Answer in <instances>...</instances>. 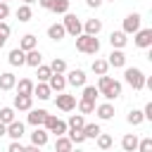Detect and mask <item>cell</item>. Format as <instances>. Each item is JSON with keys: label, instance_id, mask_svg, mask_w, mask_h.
Here are the masks:
<instances>
[{"label": "cell", "instance_id": "6da1fadb", "mask_svg": "<svg viewBox=\"0 0 152 152\" xmlns=\"http://www.w3.org/2000/svg\"><path fill=\"white\" fill-rule=\"evenodd\" d=\"M97 90H100L102 97H107V100H116V97L121 95V83H119L116 78L107 76V74H102V76L97 78Z\"/></svg>", "mask_w": 152, "mask_h": 152}, {"label": "cell", "instance_id": "7a4b0ae2", "mask_svg": "<svg viewBox=\"0 0 152 152\" xmlns=\"http://www.w3.org/2000/svg\"><path fill=\"white\" fill-rule=\"evenodd\" d=\"M76 50L83 52V55H97V52H100V40H97V36L78 33V36H76Z\"/></svg>", "mask_w": 152, "mask_h": 152}, {"label": "cell", "instance_id": "3957f363", "mask_svg": "<svg viewBox=\"0 0 152 152\" xmlns=\"http://www.w3.org/2000/svg\"><path fill=\"white\" fill-rule=\"evenodd\" d=\"M124 78H126V83H128L133 90H142V88H145V74H142V69H138V66H126V69H124Z\"/></svg>", "mask_w": 152, "mask_h": 152}, {"label": "cell", "instance_id": "277c9868", "mask_svg": "<svg viewBox=\"0 0 152 152\" xmlns=\"http://www.w3.org/2000/svg\"><path fill=\"white\" fill-rule=\"evenodd\" d=\"M43 128H45L48 133H55V135H64V133H66V121L57 119L55 114H45V119H43Z\"/></svg>", "mask_w": 152, "mask_h": 152}, {"label": "cell", "instance_id": "5b68a950", "mask_svg": "<svg viewBox=\"0 0 152 152\" xmlns=\"http://www.w3.org/2000/svg\"><path fill=\"white\" fill-rule=\"evenodd\" d=\"M62 24H64V31L69 33V36H78V33H83V21L76 17V14H71V12H64V19H62Z\"/></svg>", "mask_w": 152, "mask_h": 152}, {"label": "cell", "instance_id": "8992f818", "mask_svg": "<svg viewBox=\"0 0 152 152\" xmlns=\"http://www.w3.org/2000/svg\"><path fill=\"white\" fill-rule=\"evenodd\" d=\"M133 43H135L138 48H142V50L152 48V28H138V31L133 33Z\"/></svg>", "mask_w": 152, "mask_h": 152}, {"label": "cell", "instance_id": "52a82bcc", "mask_svg": "<svg viewBox=\"0 0 152 152\" xmlns=\"http://www.w3.org/2000/svg\"><path fill=\"white\" fill-rule=\"evenodd\" d=\"M55 104H57L62 112H71V109L76 107V95H69V93H57Z\"/></svg>", "mask_w": 152, "mask_h": 152}, {"label": "cell", "instance_id": "ba28073f", "mask_svg": "<svg viewBox=\"0 0 152 152\" xmlns=\"http://www.w3.org/2000/svg\"><path fill=\"white\" fill-rule=\"evenodd\" d=\"M140 21H142V17L138 14V12H131L126 19H124V33H135L138 28H140Z\"/></svg>", "mask_w": 152, "mask_h": 152}, {"label": "cell", "instance_id": "9c48e42d", "mask_svg": "<svg viewBox=\"0 0 152 152\" xmlns=\"http://www.w3.org/2000/svg\"><path fill=\"white\" fill-rule=\"evenodd\" d=\"M64 78H66V83L74 86V88H83V86H86V71H83V69H71Z\"/></svg>", "mask_w": 152, "mask_h": 152}, {"label": "cell", "instance_id": "30bf717a", "mask_svg": "<svg viewBox=\"0 0 152 152\" xmlns=\"http://www.w3.org/2000/svg\"><path fill=\"white\" fill-rule=\"evenodd\" d=\"M107 64H109V66H114V69H124V66H126V55H124V50H119V48H112Z\"/></svg>", "mask_w": 152, "mask_h": 152}, {"label": "cell", "instance_id": "8fae6325", "mask_svg": "<svg viewBox=\"0 0 152 152\" xmlns=\"http://www.w3.org/2000/svg\"><path fill=\"white\" fill-rule=\"evenodd\" d=\"M126 43H128V33H124V31H112V33H109V45H112V48L124 50Z\"/></svg>", "mask_w": 152, "mask_h": 152}, {"label": "cell", "instance_id": "7c38bea8", "mask_svg": "<svg viewBox=\"0 0 152 152\" xmlns=\"http://www.w3.org/2000/svg\"><path fill=\"white\" fill-rule=\"evenodd\" d=\"M7 62H10L12 66H24V64H26V52H24L21 48H14V50H10Z\"/></svg>", "mask_w": 152, "mask_h": 152}, {"label": "cell", "instance_id": "4fadbf2b", "mask_svg": "<svg viewBox=\"0 0 152 152\" xmlns=\"http://www.w3.org/2000/svg\"><path fill=\"white\" fill-rule=\"evenodd\" d=\"M48 86H50L52 93H62V90L66 88V78H64V74H52V76L48 78Z\"/></svg>", "mask_w": 152, "mask_h": 152}, {"label": "cell", "instance_id": "5bb4252c", "mask_svg": "<svg viewBox=\"0 0 152 152\" xmlns=\"http://www.w3.org/2000/svg\"><path fill=\"white\" fill-rule=\"evenodd\" d=\"M33 95H36L38 100H50V97H52V90H50L48 81H38V83H33Z\"/></svg>", "mask_w": 152, "mask_h": 152}, {"label": "cell", "instance_id": "9a60e30c", "mask_svg": "<svg viewBox=\"0 0 152 152\" xmlns=\"http://www.w3.org/2000/svg\"><path fill=\"white\" fill-rule=\"evenodd\" d=\"M33 107V95H14V109H19V112H28Z\"/></svg>", "mask_w": 152, "mask_h": 152}, {"label": "cell", "instance_id": "2e32d148", "mask_svg": "<svg viewBox=\"0 0 152 152\" xmlns=\"http://www.w3.org/2000/svg\"><path fill=\"white\" fill-rule=\"evenodd\" d=\"M31 145H36V147H45L48 145V131L43 126H36V131L31 133Z\"/></svg>", "mask_w": 152, "mask_h": 152}, {"label": "cell", "instance_id": "e0dca14e", "mask_svg": "<svg viewBox=\"0 0 152 152\" xmlns=\"http://www.w3.org/2000/svg\"><path fill=\"white\" fill-rule=\"evenodd\" d=\"M64 36H66L64 24H50V26H48V38H50V40L59 43V40H64Z\"/></svg>", "mask_w": 152, "mask_h": 152}, {"label": "cell", "instance_id": "ac0fdd59", "mask_svg": "<svg viewBox=\"0 0 152 152\" xmlns=\"http://www.w3.org/2000/svg\"><path fill=\"white\" fill-rule=\"evenodd\" d=\"M95 114H97V119L109 121V119L114 116V104H112V102H102V104H97V107H95Z\"/></svg>", "mask_w": 152, "mask_h": 152}, {"label": "cell", "instance_id": "d6986e66", "mask_svg": "<svg viewBox=\"0 0 152 152\" xmlns=\"http://www.w3.org/2000/svg\"><path fill=\"white\" fill-rule=\"evenodd\" d=\"M7 135L12 138V140H21V135H24V124L21 121H10L7 124Z\"/></svg>", "mask_w": 152, "mask_h": 152}, {"label": "cell", "instance_id": "ffe728a7", "mask_svg": "<svg viewBox=\"0 0 152 152\" xmlns=\"http://www.w3.org/2000/svg\"><path fill=\"white\" fill-rule=\"evenodd\" d=\"M14 90H17L19 95H33V81H31V78H19V81L14 83Z\"/></svg>", "mask_w": 152, "mask_h": 152}, {"label": "cell", "instance_id": "44dd1931", "mask_svg": "<svg viewBox=\"0 0 152 152\" xmlns=\"http://www.w3.org/2000/svg\"><path fill=\"white\" fill-rule=\"evenodd\" d=\"M14 83H17V76L12 71H2L0 74V90H14Z\"/></svg>", "mask_w": 152, "mask_h": 152}, {"label": "cell", "instance_id": "7402d4cb", "mask_svg": "<svg viewBox=\"0 0 152 152\" xmlns=\"http://www.w3.org/2000/svg\"><path fill=\"white\" fill-rule=\"evenodd\" d=\"M100 31H102V21H100V19H86V21H83V33L97 36Z\"/></svg>", "mask_w": 152, "mask_h": 152}, {"label": "cell", "instance_id": "603a6c76", "mask_svg": "<svg viewBox=\"0 0 152 152\" xmlns=\"http://www.w3.org/2000/svg\"><path fill=\"white\" fill-rule=\"evenodd\" d=\"M121 147H124V152H135V147H138V135H135V133H126V135L121 138Z\"/></svg>", "mask_w": 152, "mask_h": 152}, {"label": "cell", "instance_id": "cb8c5ba5", "mask_svg": "<svg viewBox=\"0 0 152 152\" xmlns=\"http://www.w3.org/2000/svg\"><path fill=\"white\" fill-rule=\"evenodd\" d=\"M45 114H48L45 109H33V107H31V109H28V124H31V126H43Z\"/></svg>", "mask_w": 152, "mask_h": 152}, {"label": "cell", "instance_id": "d4e9b609", "mask_svg": "<svg viewBox=\"0 0 152 152\" xmlns=\"http://www.w3.org/2000/svg\"><path fill=\"white\" fill-rule=\"evenodd\" d=\"M66 135H69V140L74 142V145H83L88 138H86V133H83V128H66Z\"/></svg>", "mask_w": 152, "mask_h": 152}, {"label": "cell", "instance_id": "484cf974", "mask_svg": "<svg viewBox=\"0 0 152 152\" xmlns=\"http://www.w3.org/2000/svg\"><path fill=\"white\" fill-rule=\"evenodd\" d=\"M40 62H43V55H40V50H38V48L26 50V64H28V66H33V69H36Z\"/></svg>", "mask_w": 152, "mask_h": 152}, {"label": "cell", "instance_id": "4316f807", "mask_svg": "<svg viewBox=\"0 0 152 152\" xmlns=\"http://www.w3.org/2000/svg\"><path fill=\"white\" fill-rule=\"evenodd\" d=\"M71 147H74V142L69 140L66 133H64V135H57V140H55V150H57V152H69Z\"/></svg>", "mask_w": 152, "mask_h": 152}, {"label": "cell", "instance_id": "83f0119b", "mask_svg": "<svg viewBox=\"0 0 152 152\" xmlns=\"http://www.w3.org/2000/svg\"><path fill=\"white\" fill-rule=\"evenodd\" d=\"M14 14H17V19H19V21H31L33 10H31V5H24V2H21V5L17 7V12H14Z\"/></svg>", "mask_w": 152, "mask_h": 152}, {"label": "cell", "instance_id": "f1b7e54d", "mask_svg": "<svg viewBox=\"0 0 152 152\" xmlns=\"http://www.w3.org/2000/svg\"><path fill=\"white\" fill-rule=\"evenodd\" d=\"M38 45V40H36V36L33 33H26V36H21V40H19V48L26 52V50H33Z\"/></svg>", "mask_w": 152, "mask_h": 152}, {"label": "cell", "instance_id": "f546056e", "mask_svg": "<svg viewBox=\"0 0 152 152\" xmlns=\"http://www.w3.org/2000/svg\"><path fill=\"white\" fill-rule=\"evenodd\" d=\"M76 107H78L81 114H93V112H95V100H86V97H81V100L76 102Z\"/></svg>", "mask_w": 152, "mask_h": 152}, {"label": "cell", "instance_id": "4dcf8cb0", "mask_svg": "<svg viewBox=\"0 0 152 152\" xmlns=\"http://www.w3.org/2000/svg\"><path fill=\"white\" fill-rule=\"evenodd\" d=\"M90 69H93V74L102 76V74H107V71H109V64H107V59H93Z\"/></svg>", "mask_w": 152, "mask_h": 152}, {"label": "cell", "instance_id": "1f68e13d", "mask_svg": "<svg viewBox=\"0 0 152 152\" xmlns=\"http://www.w3.org/2000/svg\"><path fill=\"white\" fill-rule=\"evenodd\" d=\"M126 121H128L131 126H140V124L145 121V116H142V109H131V112H128V116H126Z\"/></svg>", "mask_w": 152, "mask_h": 152}, {"label": "cell", "instance_id": "d6a6232c", "mask_svg": "<svg viewBox=\"0 0 152 152\" xmlns=\"http://www.w3.org/2000/svg\"><path fill=\"white\" fill-rule=\"evenodd\" d=\"M95 140H97V147H100V150H109V147L114 145L112 135H109V133H102V131L97 133V138H95Z\"/></svg>", "mask_w": 152, "mask_h": 152}, {"label": "cell", "instance_id": "836d02e7", "mask_svg": "<svg viewBox=\"0 0 152 152\" xmlns=\"http://www.w3.org/2000/svg\"><path fill=\"white\" fill-rule=\"evenodd\" d=\"M69 5H71V0H52L50 10L55 14H64V12H69Z\"/></svg>", "mask_w": 152, "mask_h": 152}, {"label": "cell", "instance_id": "e575fe53", "mask_svg": "<svg viewBox=\"0 0 152 152\" xmlns=\"http://www.w3.org/2000/svg\"><path fill=\"white\" fill-rule=\"evenodd\" d=\"M36 76H38V81H48L50 76H52V69H50V64H38L36 66Z\"/></svg>", "mask_w": 152, "mask_h": 152}, {"label": "cell", "instance_id": "d590c367", "mask_svg": "<svg viewBox=\"0 0 152 152\" xmlns=\"http://www.w3.org/2000/svg\"><path fill=\"white\" fill-rule=\"evenodd\" d=\"M10 33H12L10 24H7L5 19H0V48H5V43H7V38H10Z\"/></svg>", "mask_w": 152, "mask_h": 152}, {"label": "cell", "instance_id": "8d00e7d4", "mask_svg": "<svg viewBox=\"0 0 152 152\" xmlns=\"http://www.w3.org/2000/svg\"><path fill=\"white\" fill-rule=\"evenodd\" d=\"M50 69H52V74H64V71H66V62H64L62 57H55V59L50 62Z\"/></svg>", "mask_w": 152, "mask_h": 152}, {"label": "cell", "instance_id": "74e56055", "mask_svg": "<svg viewBox=\"0 0 152 152\" xmlns=\"http://www.w3.org/2000/svg\"><path fill=\"white\" fill-rule=\"evenodd\" d=\"M102 128H100V124H83V133H86V138H97V133H100Z\"/></svg>", "mask_w": 152, "mask_h": 152}, {"label": "cell", "instance_id": "f35d334b", "mask_svg": "<svg viewBox=\"0 0 152 152\" xmlns=\"http://www.w3.org/2000/svg\"><path fill=\"white\" fill-rule=\"evenodd\" d=\"M83 124H86L83 114H71V116H69V124H66V128H83Z\"/></svg>", "mask_w": 152, "mask_h": 152}, {"label": "cell", "instance_id": "ab89813d", "mask_svg": "<svg viewBox=\"0 0 152 152\" xmlns=\"http://www.w3.org/2000/svg\"><path fill=\"white\" fill-rule=\"evenodd\" d=\"M97 95H100L97 86H83V93H81V97H86V100H95Z\"/></svg>", "mask_w": 152, "mask_h": 152}, {"label": "cell", "instance_id": "60d3db41", "mask_svg": "<svg viewBox=\"0 0 152 152\" xmlns=\"http://www.w3.org/2000/svg\"><path fill=\"white\" fill-rule=\"evenodd\" d=\"M0 121H2V124L14 121V107H2V109H0Z\"/></svg>", "mask_w": 152, "mask_h": 152}, {"label": "cell", "instance_id": "b9f144b4", "mask_svg": "<svg viewBox=\"0 0 152 152\" xmlns=\"http://www.w3.org/2000/svg\"><path fill=\"white\" fill-rule=\"evenodd\" d=\"M138 152H152V138H142V140H138V147H135Z\"/></svg>", "mask_w": 152, "mask_h": 152}, {"label": "cell", "instance_id": "7bdbcfd3", "mask_svg": "<svg viewBox=\"0 0 152 152\" xmlns=\"http://www.w3.org/2000/svg\"><path fill=\"white\" fill-rule=\"evenodd\" d=\"M7 150H10V152H24V150H26V147H24V145H21V140H12V142H10V147H7Z\"/></svg>", "mask_w": 152, "mask_h": 152}, {"label": "cell", "instance_id": "ee69618b", "mask_svg": "<svg viewBox=\"0 0 152 152\" xmlns=\"http://www.w3.org/2000/svg\"><path fill=\"white\" fill-rule=\"evenodd\" d=\"M7 17H10V2L0 0V19H7Z\"/></svg>", "mask_w": 152, "mask_h": 152}, {"label": "cell", "instance_id": "f6af8a7d", "mask_svg": "<svg viewBox=\"0 0 152 152\" xmlns=\"http://www.w3.org/2000/svg\"><path fill=\"white\" fill-rule=\"evenodd\" d=\"M142 116L152 121V102H147V104H145V109H142Z\"/></svg>", "mask_w": 152, "mask_h": 152}, {"label": "cell", "instance_id": "bcb514c9", "mask_svg": "<svg viewBox=\"0 0 152 152\" xmlns=\"http://www.w3.org/2000/svg\"><path fill=\"white\" fill-rule=\"evenodd\" d=\"M102 2H104V0H86V5H88V7H93V10H97Z\"/></svg>", "mask_w": 152, "mask_h": 152}, {"label": "cell", "instance_id": "7dc6e473", "mask_svg": "<svg viewBox=\"0 0 152 152\" xmlns=\"http://www.w3.org/2000/svg\"><path fill=\"white\" fill-rule=\"evenodd\" d=\"M38 5H40L43 10H50V5H52V0H38Z\"/></svg>", "mask_w": 152, "mask_h": 152}, {"label": "cell", "instance_id": "c3c4849f", "mask_svg": "<svg viewBox=\"0 0 152 152\" xmlns=\"http://www.w3.org/2000/svg\"><path fill=\"white\" fill-rule=\"evenodd\" d=\"M2 135H7V124L0 121V138H2Z\"/></svg>", "mask_w": 152, "mask_h": 152}, {"label": "cell", "instance_id": "681fc988", "mask_svg": "<svg viewBox=\"0 0 152 152\" xmlns=\"http://www.w3.org/2000/svg\"><path fill=\"white\" fill-rule=\"evenodd\" d=\"M21 2H24V5H33L36 0H21Z\"/></svg>", "mask_w": 152, "mask_h": 152}, {"label": "cell", "instance_id": "f907efd6", "mask_svg": "<svg viewBox=\"0 0 152 152\" xmlns=\"http://www.w3.org/2000/svg\"><path fill=\"white\" fill-rule=\"evenodd\" d=\"M107 2H114V0H107Z\"/></svg>", "mask_w": 152, "mask_h": 152}, {"label": "cell", "instance_id": "816d5d0a", "mask_svg": "<svg viewBox=\"0 0 152 152\" xmlns=\"http://www.w3.org/2000/svg\"><path fill=\"white\" fill-rule=\"evenodd\" d=\"M2 2H10V0H2Z\"/></svg>", "mask_w": 152, "mask_h": 152}]
</instances>
